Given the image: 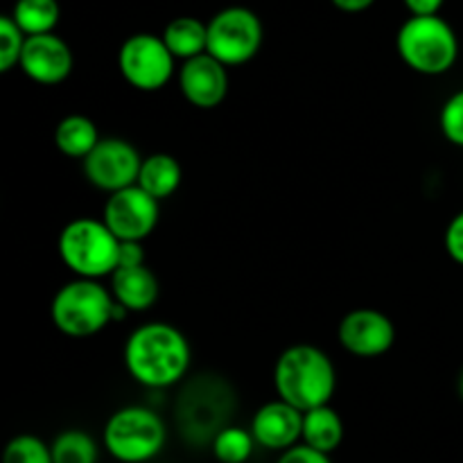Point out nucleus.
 <instances>
[{
    "instance_id": "obj_33",
    "label": "nucleus",
    "mask_w": 463,
    "mask_h": 463,
    "mask_svg": "<svg viewBox=\"0 0 463 463\" xmlns=\"http://www.w3.org/2000/svg\"><path fill=\"white\" fill-rule=\"evenodd\" d=\"M244 463H251V461H244Z\"/></svg>"
},
{
    "instance_id": "obj_16",
    "label": "nucleus",
    "mask_w": 463,
    "mask_h": 463,
    "mask_svg": "<svg viewBox=\"0 0 463 463\" xmlns=\"http://www.w3.org/2000/svg\"><path fill=\"white\" fill-rule=\"evenodd\" d=\"M109 289L113 298L129 312H147L161 294L156 274L147 265L118 267L109 276Z\"/></svg>"
},
{
    "instance_id": "obj_6",
    "label": "nucleus",
    "mask_w": 463,
    "mask_h": 463,
    "mask_svg": "<svg viewBox=\"0 0 463 463\" xmlns=\"http://www.w3.org/2000/svg\"><path fill=\"white\" fill-rule=\"evenodd\" d=\"M167 443L161 414L145 405H127L113 411L102 430V446L118 463H149Z\"/></svg>"
},
{
    "instance_id": "obj_19",
    "label": "nucleus",
    "mask_w": 463,
    "mask_h": 463,
    "mask_svg": "<svg viewBox=\"0 0 463 463\" xmlns=\"http://www.w3.org/2000/svg\"><path fill=\"white\" fill-rule=\"evenodd\" d=\"M98 125L84 113H71L63 116L54 127V147L68 158H80L84 161L90 149L99 143Z\"/></svg>"
},
{
    "instance_id": "obj_13",
    "label": "nucleus",
    "mask_w": 463,
    "mask_h": 463,
    "mask_svg": "<svg viewBox=\"0 0 463 463\" xmlns=\"http://www.w3.org/2000/svg\"><path fill=\"white\" fill-rule=\"evenodd\" d=\"M176 81L185 102L202 111H211L220 107L229 95V66H224L213 54L203 52L188 61H181Z\"/></svg>"
},
{
    "instance_id": "obj_17",
    "label": "nucleus",
    "mask_w": 463,
    "mask_h": 463,
    "mask_svg": "<svg viewBox=\"0 0 463 463\" xmlns=\"http://www.w3.org/2000/svg\"><path fill=\"white\" fill-rule=\"evenodd\" d=\"M181 181H184L181 163L172 154L154 152L149 156H143L136 184L143 190H147L158 202H163V199H170L179 190Z\"/></svg>"
},
{
    "instance_id": "obj_25",
    "label": "nucleus",
    "mask_w": 463,
    "mask_h": 463,
    "mask_svg": "<svg viewBox=\"0 0 463 463\" xmlns=\"http://www.w3.org/2000/svg\"><path fill=\"white\" fill-rule=\"evenodd\" d=\"M27 34L12 16H0V71L9 72L21 63Z\"/></svg>"
},
{
    "instance_id": "obj_28",
    "label": "nucleus",
    "mask_w": 463,
    "mask_h": 463,
    "mask_svg": "<svg viewBox=\"0 0 463 463\" xmlns=\"http://www.w3.org/2000/svg\"><path fill=\"white\" fill-rule=\"evenodd\" d=\"M276 463H333V459H330V455L315 450V448L306 446V443H297L289 450L280 452Z\"/></svg>"
},
{
    "instance_id": "obj_15",
    "label": "nucleus",
    "mask_w": 463,
    "mask_h": 463,
    "mask_svg": "<svg viewBox=\"0 0 463 463\" xmlns=\"http://www.w3.org/2000/svg\"><path fill=\"white\" fill-rule=\"evenodd\" d=\"M249 430L260 448L271 452H285L301 443L303 411L276 398V401L258 407Z\"/></svg>"
},
{
    "instance_id": "obj_29",
    "label": "nucleus",
    "mask_w": 463,
    "mask_h": 463,
    "mask_svg": "<svg viewBox=\"0 0 463 463\" xmlns=\"http://www.w3.org/2000/svg\"><path fill=\"white\" fill-rule=\"evenodd\" d=\"M138 265H145L143 242H136V240H125V242L120 244L118 267H138Z\"/></svg>"
},
{
    "instance_id": "obj_31",
    "label": "nucleus",
    "mask_w": 463,
    "mask_h": 463,
    "mask_svg": "<svg viewBox=\"0 0 463 463\" xmlns=\"http://www.w3.org/2000/svg\"><path fill=\"white\" fill-rule=\"evenodd\" d=\"M339 12L344 14H362L375 3V0H330Z\"/></svg>"
},
{
    "instance_id": "obj_23",
    "label": "nucleus",
    "mask_w": 463,
    "mask_h": 463,
    "mask_svg": "<svg viewBox=\"0 0 463 463\" xmlns=\"http://www.w3.org/2000/svg\"><path fill=\"white\" fill-rule=\"evenodd\" d=\"M251 430L240 428V425H226L215 434L211 443L213 457L220 463H244L251 461L253 448H256Z\"/></svg>"
},
{
    "instance_id": "obj_12",
    "label": "nucleus",
    "mask_w": 463,
    "mask_h": 463,
    "mask_svg": "<svg viewBox=\"0 0 463 463\" xmlns=\"http://www.w3.org/2000/svg\"><path fill=\"white\" fill-rule=\"evenodd\" d=\"M337 342L348 355L373 360L387 355L396 344V326L384 312L373 307H357L342 317L337 326Z\"/></svg>"
},
{
    "instance_id": "obj_1",
    "label": "nucleus",
    "mask_w": 463,
    "mask_h": 463,
    "mask_svg": "<svg viewBox=\"0 0 463 463\" xmlns=\"http://www.w3.org/2000/svg\"><path fill=\"white\" fill-rule=\"evenodd\" d=\"M125 369L145 389H170L184 383L193 362L188 337L167 321H147L125 342Z\"/></svg>"
},
{
    "instance_id": "obj_27",
    "label": "nucleus",
    "mask_w": 463,
    "mask_h": 463,
    "mask_svg": "<svg viewBox=\"0 0 463 463\" xmlns=\"http://www.w3.org/2000/svg\"><path fill=\"white\" fill-rule=\"evenodd\" d=\"M443 247H446L448 256L463 267V211L457 213L448 224L446 235H443Z\"/></svg>"
},
{
    "instance_id": "obj_18",
    "label": "nucleus",
    "mask_w": 463,
    "mask_h": 463,
    "mask_svg": "<svg viewBox=\"0 0 463 463\" xmlns=\"http://www.w3.org/2000/svg\"><path fill=\"white\" fill-rule=\"evenodd\" d=\"M301 443L315 450L333 455L344 443V420L337 410L328 405H319L315 410L303 411V434Z\"/></svg>"
},
{
    "instance_id": "obj_5",
    "label": "nucleus",
    "mask_w": 463,
    "mask_h": 463,
    "mask_svg": "<svg viewBox=\"0 0 463 463\" xmlns=\"http://www.w3.org/2000/svg\"><path fill=\"white\" fill-rule=\"evenodd\" d=\"M398 57L410 71L425 77L446 75L459 59V39L439 14L410 16L396 34Z\"/></svg>"
},
{
    "instance_id": "obj_3",
    "label": "nucleus",
    "mask_w": 463,
    "mask_h": 463,
    "mask_svg": "<svg viewBox=\"0 0 463 463\" xmlns=\"http://www.w3.org/2000/svg\"><path fill=\"white\" fill-rule=\"evenodd\" d=\"M113 298L111 289L95 279H80L63 283L50 303V319L54 328L72 339H86L102 333L113 324Z\"/></svg>"
},
{
    "instance_id": "obj_11",
    "label": "nucleus",
    "mask_w": 463,
    "mask_h": 463,
    "mask_svg": "<svg viewBox=\"0 0 463 463\" xmlns=\"http://www.w3.org/2000/svg\"><path fill=\"white\" fill-rule=\"evenodd\" d=\"M158 217H161V202L138 184L109 194L102 208V220L122 242L125 240L145 242L156 229Z\"/></svg>"
},
{
    "instance_id": "obj_9",
    "label": "nucleus",
    "mask_w": 463,
    "mask_h": 463,
    "mask_svg": "<svg viewBox=\"0 0 463 463\" xmlns=\"http://www.w3.org/2000/svg\"><path fill=\"white\" fill-rule=\"evenodd\" d=\"M265 30L258 14L249 7H224L208 21L206 52L224 66L238 68L251 61L262 48Z\"/></svg>"
},
{
    "instance_id": "obj_4",
    "label": "nucleus",
    "mask_w": 463,
    "mask_h": 463,
    "mask_svg": "<svg viewBox=\"0 0 463 463\" xmlns=\"http://www.w3.org/2000/svg\"><path fill=\"white\" fill-rule=\"evenodd\" d=\"M122 240L99 217H77L57 238V251L68 271L80 279H109L118 269Z\"/></svg>"
},
{
    "instance_id": "obj_32",
    "label": "nucleus",
    "mask_w": 463,
    "mask_h": 463,
    "mask_svg": "<svg viewBox=\"0 0 463 463\" xmlns=\"http://www.w3.org/2000/svg\"><path fill=\"white\" fill-rule=\"evenodd\" d=\"M459 396H461V401H463V371H461V375H459Z\"/></svg>"
},
{
    "instance_id": "obj_10",
    "label": "nucleus",
    "mask_w": 463,
    "mask_h": 463,
    "mask_svg": "<svg viewBox=\"0 0 463 463\" xmlns=\"http://www.w3.org/2000/svg\"><path fill=\"white\" fill-rule=\"evenodd\" d=\"M140 163L143 156L129 140L120 136H107L99 138V143L81 161V172L93 188L111 194L138 181Z\"/></svg>"
},
{
    "instance_id": "obj_21",
    "label": "nucleus",
    "mask_w": 463,
    "mask_h": 463,
    "mask_svg": "<svg viewBox=\"0 0 463 463\" xmlns=\"http://www.w3.org/2000/svg\"><path fill=\"white\" fill-rule=\"evenodd\" d=\"M9 16L27 36L48 34L59 25L61 7H59V0H16Z\"/></svg>"
},
{
    "instance_id": "obj_26",
    "label": "nucleus",
    "mask_w": 463,
    "mask_h": 463,
    "mask_svg": "<svg viewBox=\"0 0 463 463\" xmlns=\"http://www.w3.org/2000/svg\"><path fill=\"white\" fill-rule=\"evenodd\" d=\"M439 127L448 143L463 147V89L446 99L439 116Z\"/></svg>"
},
{
    "instance_id": "obj_22",
    "label": "nucleus",
    "mask_w": 463,
    "mask_h": 463,
    "mask_svg": "<svg viewBox=\"0 0 463 463\" xmlns=\"http://www.w3.org/2000/svg\"><path fill=\"white\" fill-rule=\"evenodd\" d=\"M54 463H98V441L84 430H63L50 443Z\"/></svg>"
},
{
    "instance_id": "obj_20",
    "label": "nucleus",
    "mask_w": 463,
    "mask_h": 463,
    "mask_svg": "<svg viewBox=\"0 0 463 463\" xmlns=\"http://www.w3.org/2000/svg\"><path fill=\"white\" fill-rule=\"evenodd\" d=\"M163 41L175 54L176 61L199 57L208 48V23L194 16H176L163 30Z\"/></svg>"
},
{
    "instance_id": "obj_8",
    "label": "nucleus",
    "mask_w": 463,
    "mask_h": 463,
    "mask_svg": "<svg viewBox=\"0 0 463 463\" xmlns=\"http://www.w3.org/2000/svg\"><path fill=\"white\" fill-rule=\"evenodd\" d=\"M118 71L131 89L140 93H156L175 77L176 57L170 52L163 36L136 32L127 36L118 50Z\"/></svg>"
},
{
    "instance_id": "obj_7",
    "label": "nucleus",
    "mask_w": 463,
    "mask_h": 463,
    "mask_svg": "<svg viewBox=\"0 0 463 463\" xmlns=\"http://www.w3.org/2000/svg\"><path fill=\"white\" fill-rule=\"evenodd\" d=\"M233 410V392L226 387L224 380L203 375L194 380L176 401V425L184 432L185 441L208 443L211 446L215 434L229 425Z\"/></svg>"
},
{
    "instance_id": "obj_14",
    "label": "nucleus",
    "mask_w": 463,
    "mask_h": 463,
    "mask_svg": "<svg viewBox=\"0 0 463 463\" xmlns=\"http://www.w3.org/2000/svg\"><path fill=\"white\" fill-rule=\"evenodd\" d=\"M18 68L34 84L57 86L71 77L72 68H75V54H72L71 45L54 32L27 36Z\"/></svg>"
},
{
    "instance_id": "obj_24",
    "label": "nucleus",
    "mask_w": 463,
    "mask_h": 463,
    "mask_svg": "<svg viewBox=\"0 0 463 463\" xmlns=\"http://www.w3.org/2000/svg\"><path fill=\"white\" fill-rule=\"evenodd\" d=\"M3 463H54L50 443L36 434H18L5 446Z\"/></svg>"
},
{
    "instance_id": "obj_2",
    "label": "nucleus",
    "mask_w": 463,
    "mask_h": 463,
    "mask_svg": "<svg viewBox=\"0 0 463 463\" xmlns=\"http://www.w3.org/2000/svg\"><path fill=\"white\" fill-rule=\"evenodd\" d=\"M274 389L280 401L307 411L328 405L337 389V371L328 353L312 344L285 348L274 364Z\"/></svg>"
},
{
    "instance_id": "obj_30",
    "label": "nucleus",
    "mask_w": 463,
    "mask_h": 463,
    "mask_svg": "<svg viewBox=\"0 0 463 463\" xmlns=\"http://www.w3.org/2000/svg\"><path fill=\"white\" fill-rule=\"evenodd\" d=\"M402 3L410 9L411 16H432V14H439L446 0H402Z\"/></svg>"
}]
</instances>
